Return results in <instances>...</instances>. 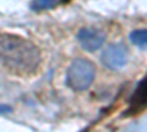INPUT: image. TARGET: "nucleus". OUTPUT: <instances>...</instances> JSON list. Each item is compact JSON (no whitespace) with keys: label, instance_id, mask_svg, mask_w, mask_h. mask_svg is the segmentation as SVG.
Listing matches in <instances>:
<instances>
[{"label":"nucleus","instance_id":"obj_3","mask_svg":"<svg viewBox=\"0 0 147 132\" xmlns=\"http://www.w3.org/2000/svg\"><path fill=\"white\" fill-rule=\"evenodd\" d=\"M127 60H128V53L124 44H110L106 47L102 54V62L109 69L124 68L127 65Z\"/></svg>","mask_w":147,"mask_h":132},{"label":"nucleus","instance_id":"obj_7","mask_svg":"<svg viewBox=\"0 0 147 132\" xmlns=\"http://www.w3.org/2000/svg\"><path fill=\"white\" fill-rule=\"evenodd\" d=\"M129 40L136 46H138L140 49H146L147 47V31L143 29H136L129 34Z\"/></svg>","mask_w":147,"mask_h":132},{"label":"nucleus","instance_id":"obj_8","mask_svg":"<svg viewBox=\"0 0 147 132\" xmlns=\"http://www.w3.org/2000/svg\"><path fill=\"white\" fill-rule=\"evenodd\" d=\"M12 109L9 106H0V112H10Z\"/></svg>","mask_w":147,"mask_h":132},{"label":"nucleus","instance_id":"obj_2","mask_svg":"<svg viewBox=\"0 0 147 132\" xmlns=\"http://www.w3.org/2000/svg\"><path fill=\"white\" fill-rule=\"evenodd\" d=\"M96 78V65L84 57H78L68 68L66 72V85L77 91H85L91 87V84Z\"/></svg>","mask_w":147,"mask_h":132},{"label":"nucleus","instance_id":"obj_6","mask_svg":"<svg viewBox=\"0 0 147 132\" xmlns=\"http://www.w3.org/2000/svg\"><path fill=\"white\" fill-rule=\"evenodd\" d=\"M60 3V0H32L31 9L35 12H43V10H50L56 7Z\"/></svg>","mask_w":147,"mask_h":132},{"label":"nucleus","instance_id":"obj_5","mask_svg":"<svg viewBox=\"0 0 147 132\" xmlns=\"http://www.w3.org/2000/svg\"><path fill=\"white\" fill-rule=\"evenodd\" d=\"M129 106H131L129 113H138L146 107V79H143L138 84L137 90L131 95Z\"/></svg>","mask_w":147,"mask_h":132},{"label":"nucleus","instance_id":"obj_4","mask_svg":"<svg viewBox=\"0 0 147 132\" xmlns=\"http://www.w3.org/2000/svg\"><path fill=\"white\" fill-rule=\"evenodd\" d=\"M77 38L80 46L85 52H96L105 44V34L93 29V28H82L77 34Z\"/></svg>","mask_w":147,"mask_h":132},{"label":"nucleus","instance_id":"obj_1","mask_svg":"<svg viewBox=\"0 0 147 132\" xmlns=\"http://www.w3.org/2000/svg\"><path fill=\"white\" fill-rule=\"evenodd\" d=\"M41 53L32 41L16 34L0 32V68L7 74L27 78L35 74Z\"/></svg>","mask_w":147,"mask_h":132}]
</instances>
